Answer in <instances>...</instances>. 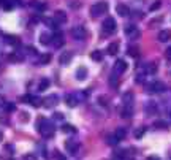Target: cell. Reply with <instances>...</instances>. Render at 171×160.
Instances as JSON below:
<instances>
[{
	"instance_id": "1",
	"label": "cell",
	"mask_w": 171,
	"mask_h": 160,
	"mask_svg": "<svg viewBox=\"0 0 171 160\" xmlns=\"http://www.w3.org/2000/svg\"><path fill=\"white\" fill-rule=\"evenodd\" d=\"M38 132L41 133L43 138H53L56 133V127L53 125V122H49L48 119H40L38 121Z\"/></svg>"
},
{
	"instance_id": "2",
	"label": "cell",
	"mask_w": 171,
	"mask_h": 160,
	"mask_svg": "<svg viewBox=\"0 0 171 160\" xmlns=\"http://www.w3.org/2000/svg\"><path fill=\"white\" fill-rule=\"evenodd\" d=\"M108 8L109 7H108L106 2H98V3L90 7V14H92V18H100V16L108 13Z\"/></svg>"
},
{
	"instance_id": "3",
	"label": "cell",
	"mask_w": 171,
	"mask_h": 160,
	"mask_svg": "<svg viewBox=\"0 0 171 160\" xmlns=\"http://www.w3.org/2000/svg\"><path fill=\"white\" fill-rule=\"evenodd\" d=\"M165 90H166V86L162 81H154V83L146 86V92L148 94H162Z\"/></svg>"
},
{
	"instance_id": "4",
	"label": "cell",
	"mask_w": 171,
	"mask_h": 160,
	"mask_svg": "<svg viewBox=\"0 0 171 160\" xmlns=\"http://www.w3.org/2000/svg\"><path fill=\"white\" fill-rule=\"evenodd\" d=\"M102 29H103V32H105V34H108V35L114 34V32L117 30L116 19H113V18H106V19L103 21V24H102Z\"/></svg>"
},
{
	"instance_id": "5",
	"label": "cell",
	"mask_w": 171,
	"mask_h": 160,
	"mask_svg": "<svg viewBox=\"0 0 171 160\" xmlns=\"http://www.w3.org/2000/svg\"><path fill=\"white\" fill-rule=\"evenodd\" d=\"M124 34H125L128 38H132V40H136V38L141 37V32H139V29L136 27L135 24H128V25H125V27H124Z\"/></svg>"
},
{
	"instance_id": "6",
	"label": "cell",
	"mask_w": 171,
	"mask_h": 160,
	"mask_svg": "<svg viewBox=\"0 0 171 160\" xmlns=\"http://www.w3.org/2000/svg\"><path fill=\"white\" fill-rule=\"evenodd\" d=\"M71 37L75 38V40H78V41H83L87 37L86 27H84V25H76L75 29H71Z\"/></svg>"
},
{
	"instance_id": "7",
	"label": "cell",
	"mask_w": 171,
	"mask_h": 160,
	"mask_svg": "<svg viewBox=\"0 0 171 160\" xmlns=\"http://www.w3.org/2000/svg\"><path fill=\"white\" fill-rule=\"evenodd\" d=\"M125 70H127V62H125V60L119 59V60L114 62V65H113V73H114L116 76H119V75H122V73H125Z\"/></svg>"
},
{
	"instance_id": "8",
	"label": "cell",
	"mask_w": 171,
	"mask_h": 160,
	"mask_svg": "<svg viewBox=\"0 0 171 160\" xmlns=\"http://www.w3.org/2000/svg\"><path fill=\"white\" fill-rule=\"evenodd\" d=\"M43 101H44L43 105L46 106V108H54V106H57V105H59V95L51 94L49 97H46Z\"/></svg>"
},
{
	"instance_id": "9",
	"label": "cell",
	"mask_w": 171,
	"mask_h": 160,
	"mask_svg": "<svg viewBox=\"0 0 171 160\" xmlns=\"http://www.w3.org/2000/svg\"><path fill=\"white\" fill-rule=\"evenodd\" d=\"M65 149H67V152H70V154L75 155V154L79 151V143H76L75 140H68V141L65 143Z\"/></svg>"
},
{
	"instance_id": "10",
	"label": "cell",
	"mask_w": 171,
	"mask_h": 160,
	"mask_svg": "<svg viewBox=\"0 0 171 160\" xmlns=\"http://www.w3.org/2000/svg\"><path fill=\"white\" fill-rule=\"evenodd\" d=\"M63 43H65V40H63V34L57 32V34L53 35V40H51V44H53V46H56V48H62Z\"/></svg>"
},
{
	"instance_id": "11",
	"label": "cell",
	"mask_w": 171,
	"mask_h": 160,
	"mask_svg": "<svg viewBox=\"0 0 171 160\" xmlns=\"http://www.w3.org/2000/svg\"><path fill=\"white\" fill-rule=\"evenodd\" d=\"M22 100L24 101H27V103H30L32 106H41L43 103H41V98L40 97H37V95H26V97H22Z\"/></svg>"
},
{
	"instance_id": "12",
	"label": "cell",
	"mask_w": 171,
	"mask_h": 160,
	"mask_svg": "<svg viewBox=\"0 0 171 160\" xmlns=\"http://www.w3.org/2000/svg\"><path fill=\"white\" fill-rule=\"evenodd\" d=\"M71 57H73V52L71 51H63L62 54L59 56V64L60 65H68L70 60H71Z\"/></svg>"
},
{
	"instance_id": "13",
	"label": "cell",
	"mask_w": 171,
	"mask_h": 160,
	"mask_svg": "<svg viewBox=\"0 0 171 160\" xmlns=\"http://www.w3.org/2000/svg\"><path fill=\"white\" fill-rule=\"evenodd\" d=\"M144 113L148 116H152V114H157V105L155 101H148L144 105Z\"/></svg>"
},
{
	"instance_id": "14",
	"label": "cell",
	"mask_w": 171,
	"mask_h": 160,
	"mask_svg": "<svg viewBox=\"0 0 171 160\" xmlns=\"http://www.w3.org/2000/svg\"><path fill=\"white\" fill-rule=\"evenodd\" d=\"M65 100H67V105L70 106V108H75V106H78V103H79V98H78L76 94H68L65 97Z\"/></svg>"
},
{
	"instance_id": "15",
	"label": "cell",
	"mask_w": 171,
	"mask_h": 160,
	"mask_svg": "<svg viewBox=\"0 0 171 160\" xmlns=\"http://www.w3.org/2000/svg\"><path fill=\"white\" fill-rule=\"evenodd\" d=\"M54 22L57 24V25H60V24H63V22H67V14L63 13V11H60V10H57L56 13H54Z\"/></svg>"
},
{
	"instance_id": "16",
	"label": "cell",
	"mask_w": 171,
	"mask_h": 160,
	"mask_svg": "<svg viewBox=\"0 0 171 160\" xmlns=\"http://www.w3.org/2000/svg\"><path fill=\"white\" fill-rule=\"evenodd\" d=\"M116 11H117V14L122 16V18L130 16V8H128L127 5H124V3H119V5L116 7Z\"/></svg>"
},
{
	"instance_id": "17",
	"label": "cell",
	"mask_w": 171,
	"mask_h": 160,
	"mask_svg": "<svg viewBox=\"0 0 171 160\" xmlns=\"http://www.w3.org/2000/svg\"><path fill=\"white\" fill-rule=\"evenodd\" d=\"M122 101H124V106H132L133 108V101H135V95L132 92H125L124 97H122Z\"/></svg>"
},
{
	"instance_id": "18",
	"label": "cell",
	"mask_w": 171,
	"mask_h": 160,
	"mask_svg": "<svg viewBox=\"0 0 171 160\" xmlns=\"http://www.w3.org/2000/svg\"><path fill=\"white\" fill-rule=\"evenodd\" d=\"M114 137H116L119 141L125 140V137H127V128H125V127H117L116 132H114Z\"/></svg>"
},
{
	"instance_id": "19",
	"label": "cell",
	"mask_w": 171,
	"mask_h": 160,
	"mask_svg": "<svg viewBox=\"0 0 171 160\" xmlns=\"http://www.w3.org/2000/svg\"><path fill=\"white\" fill-rule=\"evenodd\" d=\"M106 52L109 56H114V54H117L119 52V43L117 41H113V43H109L108 44V48H106Z\"/></svg>"
},
{
	"instance_id": "20",
	"label": "cell",
	"mask_w": 171,
	"mask_h": 160,
	"mask_svg": "<svg viewBox=\"0 0 171 160\" xmlns=\"http://www.w3.org/2000/svg\"><path fill=\"white\" fill-rule=\"evenodd\" d=\"M168 40H171V30L169 29H163L158 34V41H168Z\"/></svg>"
},
{
	"instance_id": "21",
	"label": "cell",
	"mask_w": 171,
	"mask_h": 160,
	"mask_svg": "<svg viewBox=\"0 0 171 160\" xmlns=\"http://www.w3.org/2000/svg\"><path fill=\"white\" fill-rule=\"evenodd\" d=\"M76 78H78V81H84V79L87 78V68L86 67H79L76 70Z\"/></svg>"
},
{
	"instance_id": "22",
	"label": "cell",
	"mask_w": 171,
	"mask_h": 160,
	"mask_svg": "<svg viewBox=\"0 0 171 160\" xmlns=\"http://www.w3.org/2000/svg\"><path fill=\"white\" fill-rule=\"evenodd\" d=\"M51 40H53V35H51L49 32H43V34L40 35V43H41V44H49Z\"/></svg>"
},
{
	"instance_id": "23",
	"label": "cell",
	"mask_w": 171,
	"mask_h": 160,
	"mask_svg": "<svg viewBox=\"0 0 171 160\" xmlns=\"http://www.w3.org/2000/svg\"><path fill=\"white\" fill-rule=\"evenodd\" d=\"M132 114H133V108L132 106H124V108H122V111H120V116L122 117H132Z\"/></svg>"
},
{
	"instance_id": "24",
	"label": "cell",
	"mask_w": 171,
	"mask_h": 160,
	"mask_svg": "<svg viewBox=\"0 0 171 160\" xmlns=\"http://www.w3.org/2000/svg\"><path fill=\"white\" fill-rule=\"evenodd\" d=\"M5 43L13 44V46H18V44H19V38L14 37V35H7V37H5Z\"/></svg>"
},
{
	"instance_id": "25",
	"label": "cell",
	"mask_w": 171,
	"mask_h": 160,
	"mask_svg": "<svg viewBox=\"0 0 171 160\" xmlns=\"http://www.w3.org/2000/svg\"><path fill=\"white\" fill-rule=\"evenodd\" d=\"M90 57H92V60H95V62H102V60H103V52H102V51H93L92 54H90Z\"/></svg>"
},
{
	"instance_id": "26",
	"label": "cell",
	"mask_w": 171,
	"mask_h": 160,
	"mask_svg": "<svg viewBox=\"0 0 171 160\" xmlns=\"http://www.w3.org/2000/svg\"><path fill=\"white\" fill-rule=\"evenodd\" d=\"M49 84H51L49 79H46V78L41 79V81H40V86H38V90L43 92V90H46V89H49Z\"/></svg>"
},
{
	"instance_id": "27",
	"label": "cell",
	"mask_w": 171,
	"mask_h": 160,
	"mask_svg": "<svg viewBox=\"0 0 171 160\" xmlns=\"http://www.w3.org/2000/svg\"><path fill=\"white\" fill-rule=\"evenodd\" d=\"M146 71L151 73V75H155L157 73V64L155 62H149L148 65H146Z\"/></svg>"
},
{
	"instance_id": "28",
	"label": "cell",
	"mask_w": 171,
	"mask_h": 160,
	"mask_svg": "<svg viewBox=\"0 0 171 160\" xmlns=\"http://www.w3.org/2000/svg\"><path fill=\"white\" fill-rule=\"evenodd\" d=\"M49 62H51V54H41L40 56V60H38L40 65H46V64H49Z\"/></svg>"
},
{
	"instance_id": "29",
	"label": "cell",
	"mask_w": 171,
	"mask_h": 160,
	"mask_svg": "<svg viewBox=\"0 0 171 160\" xmlns=\"http://www.w3.org/2000/svg\"><path fill=\"white\" fill-rule=\"evenodd\" d=\"M30 7H32L33 10H37V11H44V10H46V5L41 3V2H32Z\"/></svg>"
},
{
	"instance_id": "30",
	"label": "cell",
	"mask_w": 171,
	"mask_h": 160,
	"mask_svg": "<svg viewBox=\"0 0 171 160\" xmlns=\"http://www.w3.org/2000/svg\"><path fill=\"white\" fill-rule=\"evenodd\" d=\"M128 56H132V57H136V56H139V48L132 44V46L128 48Z\"/></svg>"
},
{
	"instance_id": "31",
	"label": "cell",
	"mask_w": 171,
	"mask_h": 160,
	"mask_svg": "<svg viewBox=\"0 0 171 160\" xmlns=\"http://www.w3.org/2000/svg\"><path fill=\"white\" fill-rule=\"evenodd\" d=\"M62 132L63 133H71V132H75V127L70 125V124H63L62 125Z\"/></svg>"
},
{
	"instance_id": "32",
	"label": "cell",
	"mask_w": 171,
	"mask_h": 160,
	"mask_svg": "<svg viewBox=\"0 0 171 160\" xmlns=\"http://www.w3.org/2000/svg\"><path fill=\"white\" fill-rule=\"evenodd\" d=\"M117 143H120V141H119V140H117V138H116L114 135H111V137H108V144H111V146H116Z\"/></svg>"
},
{
	"instance_id": "33",
	"label": "cell",
	"mask_w": 171,
	"mask_h": 160,
	"mask_svg": "<svg viewBox=\"0 0 171 160\" xmlns=\"http://www.w3.org/2000/svg\"><path fill=\"white\" fill-rule=\"evenodd\" d=\"M135 81H136L138 84H143V83H144V73H136Z\"/></svg>"
},
{
	"instance_id": "34",
	"label": "cell",
	"mask_w": 171,
	"mask_h": 160,
	"mask_svg": "<svg viewBox=\"0 0 171 160\" xmlns=\"http://www.w3.org/2000/svg\"><path fill=\"white\" fill-rule=\"evenodd\" d=\"M154 127H157V128H166V122L165 121H155Z\"/></svg>"
},
{
	"instance_id": "35",
	"label": "cell",
	"mask_w": 171,
	"mask_h": 160,
	"mask_svg": "<svg viewBox=\"0 0 171 160\" xmlns=\"http://www.w3.org/2000/svg\"><path fill=\"white\" fill-rule=\"evenodd\" d=\"M3 106H5V110H7L8 113H11V111H14V110H16V106H14L13 103H5Z\"/></svg>"
},
{
	"instance_id": "36",
	"label": "cell",
	"mask_w": 171,
	"mask_h": 160,
	"mask_svg": "<svg viewBox=\"0 0 171 160\" xmlns=\"http://www.w3.org/2000/svg\"><path fill=\"white\" fill-rule=\"evenodd\" d=\"M109 84L114 86V87H117V76H116V75H114V76L111 75V78H109Z\"/></svg>"
},
{
	"instance_id": "37",
	"label": "cell",
	"mask_w": 171,
	"mask_h": 160,
	"mask_svg": "<svg viewBox=\"0 0 171 160\" xmlns=\"http://www.w3.org/2000/svg\"><path fill=\"white\" fill-rule=\"evenodd\" d=\"M143 135H144V128H139V130H136V132H135V138H138V140H139Z\"/></svg>"
},
{
	"instance_id": "38",
	"label": "cell",
	"mask_w": 171,
	"mask_h": 160,
	"mask_svg": "<svg viewBox=\"0 0 171 160\" xmlns=\"http://www.w3.org/2000/svg\"><path fill=\"white\" fill-rule=\"evenodd\" d=\"M165 57H166L168 60H171V46H168V48L165 49Z\"/></svg>"
},
{
	"instance_id": "39",
	"label": "cell",
	"mask_w": 171,
	"mask_h": 160,
	"mask_svg": "<svg viewBox=\"0 0 171 160\" xmlns=\"http://www.w3.org/2000/svg\"><path fill=\"white\" fill-rule=\"evenodd\" d=\"M54 119H56V121H63V114H60V113H54Z\"/></svg>"
},
{
	"instance_id": "40",
	"label": "cell",
	"mask_w": 171,
	"mask_h": 160,
	"mask_svg": "<svg viewBox=\"0 0 171 160\" xmlns=\"http://www.w3.org/2000/svg\"><path fill=\"white\" fill-rule=\"evenodd\" d=\"M160 5H162V3H160V2H155V3H154V5H151V11H155V10H157V8H158V7H160Z\"/></svg>"
},
{
	"instance_id": "41",
	"label": "cell",
	"mask_w": 171,
	"mask_h": 160,
	"mask_svg": "<svg viewBox=\"0 0 171 160\" xmlns=\"http://www.w3.org/2000/svg\"><path fill=\"white\" fill-rule=\"evenodd\" d=\"M98 103H102L103 106H108V103H106V97H100V98H98Z\"/></svg>"
},
{
	"instance_id": "42",
	"label": "cell",
	"mask_w": 171,
	"mask_h": 160,
	"mask_svg": "<svg viewBox=\"0 0 171 160\" xmlns=\"http://www.w3.org/2000/svg\"><path fill=\"white\" fill-rule=\"evenodd\" d=\"M26 160H35V158H33L32 155H27V157H26Z\"/></svg>"
},
{
	"instance_id": "43",
	"label": "cell",
	"mask_w": 171,
	"mask_h": 160,
	"mask_svg": "<svg viewBox=\"0 0 171 160\" xmlns=\"http://www.w3.org/2000/svg\"><path fill=\"white\" fill-rule=\"evenodd\" d=\"M148 160H160V158H158V157H149Z\"/></svg>"
},
{
	"instance_id": "44",
	"label": "cell",
	"mask_w": 171,
	"mask_h": 160,
	"mask_svg": "<svg viewBox=\"0 0 171 160\" xmlns=\"http://www.w3.org/2000/svg\"><path fill=\"white\" fill-rule=\"evenodd\" d=\"M2 138H3V135H2V132H0V141H2Z\"/></svg>"
},
{
	"instance_id": "45",
	"label": "cell",
	"mask_w": 171,
	"mask_h": 160,
	"mask_svg": "<svg viewBox=\"0 0 171 160\" xmlns=\"http://www.w3.org/2000/svg\"><path fill=\"white\" fill-rule=\"evenodd\" d=\"M2 2H3V0H0V5H2Z\"/></svg>"
},
{
	"instance_id": "46",
	"label": "cell",
	"mask_w": 171,
	"mask_h": 160,
	"mask_svg": "<svg viewBox=\"0 0 171 160\" xmlns=\"http://www.w3.org/2000/svg\"><path fill=\"white\" fill-rule=\"evenodd\" d=\"M60 160H63V158H60Z\"/></svg>"
}]
</instances>
